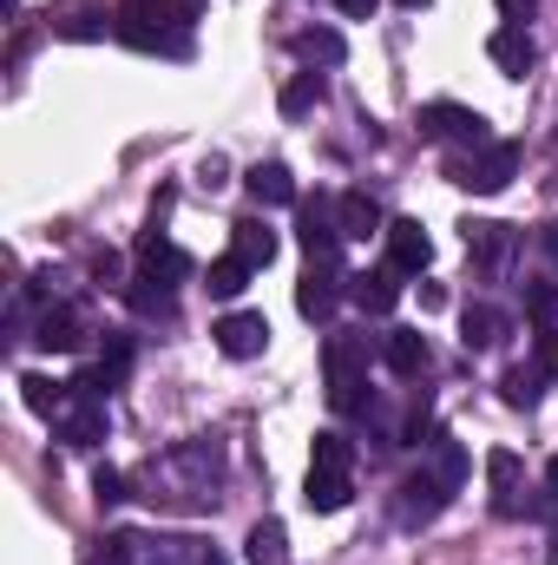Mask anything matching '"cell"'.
<instances>
[{"label":"cell","mask_w":558,"mask_h":565,"mask_svg":"<svg viewBox=\"0 0 558 565\" xmlns=\"http://www.w3.org/2000/svg\"><path fill=\"white\" fill-rule=\"evenodd\" d=\"M415 126H420V139H447V145H466V151L493 145L486 113H473V106H460V99H433V106H420Z\"/></svg>","instance_id":"cell-4"},{"label":"cell","mask_w":558,"mask_h":565,"mask_svg":"<svg viewBox=\"0 0 558 565\" xmlns=\"http://www.w3.org/2000/svg\"><path fill=\"white\" fill-rule=\"evenodd\" d=\"M20 402L33 408V415H60L66 402H73V382H53V375H20Z\"/></svg>","instance_id":"cell-25"},{"label":"cell","mask_w":558,"mask_h":565,"mask_svg":"<svg viewBox=\"0 0 558 565\" xmlns=\"http://www.w3.org/2000/svg\"><path fill=\"white\" fill-rule=\"evenodd\" d=\"M526 316L533 329H558V282H526Z\"/></svg>","instance_id":"cell-34"},{"label":"cell","mask_w":558,"mask_h":565,"mask_svg":"<svg viewBox=\"0 0 558 565\" xmlns=\"http://www.w3.org/2000/svg\"><path fill=\"white\" fill-rule=\"evenodd\" d=\"M230 257H244L250 270H270L277 264V231L264 217H237L230 224Z\"/></svg>","instance_id":"cell-18"},{"label":"cell","mask_w":558,"mask_h":565,"mask_svg":"<svg viewBox=\"0 0 558 565\" xmlns=\"http://www.w3.org/2000/svg\"><path fill=\"white\" fill-rule=\"evenodd\" d=\"M533 244H539V257L558 270V224H539V231H533Z\"/></svg>","instance_id":"cell-38"},{"label":"cell","mask_w":558,"mask_h":565,"mask_svg":"<svg viewBox=\"0 0 558 565\" xmlns=\"http://www.w3.org/2000/svg\"><path fill=\"white\" fill-rule=\"evenodd\" d=\"M244 184H250V198H257V204H302V198H296V178H289V164H282V158L250 164V171H244Z\"/></svg>","instance_id":"cell-20"},{"label":"cell","mask_w":558,"mask_h":565,"mask_svg":"<svg viewBox=\"0 0 558 565\" xmlns=\"http://www.w3.org/2000/svg\"><path fill=\"white\" fill-rule=\"evenodd\" d=\"M546 493H552V500H558V454H552V460H546Z\"/></svg>","instance_id":"cell-41"},{"label":"cell","mask_w":558,"mask_h":565,"mask_svg":"<svg viewBox=\"0 0 558 565\" xmlns=\"http://www.w3.org/2000/svg\"><path fill=\"white\" fill-rule=\"evenodd\" d=\"M335 224H342V237H348V244H362V237H382V231H388V217H382V204H375L368 191H342V198H335Z\"/></svg>","instance_id":"cell-16"},{"label":"cell","mask_w":558,"mask_h":565,"mask_svg":"<svg viewBox=\"0 0 558 565\" xmlns=\"http://www.w3.org/2000/svg\"><path fill=\"white\" fill-rule=\"evenodd\" d=\"M460 231H466V257H473L486 277H500V270L513 264V250H519V231H513V224H493V217H466Z\"/></svg>","instance_id":"cell-8"},{"label":"cell","mask_w":558,"mask_h":565,"mask_svg":"<svg viewBox=\"0 0 558 565\" xmlns=\"http://www.w3.org/2000/svg\"><path fill=\"white\" fill-rule=\"evenodd\" d=\"M93 493H99V507H119L126 500V473L119 467H93Z\"/></svg>","instance_id":"cell-35"},{"label":"cell","mask_w":558,"mask_h":565,"mask_svg":"<svg viewBox=\"0 0 558 565\" xmlns=\"http://www.w3.org/2000/svg\"><path fill=\"white\" fill-rule=\"evenodd\" d=\"M368 362H375L368 335H355V329H335V335H329V349H322V382H329V408H335V415H368Z\"/></svg>","instance_id":"cell-1"},{"label":"cell","mask_w":558,"mask_h":565,"mask_svg":"<svg viewBox=\"0 0 558 565\" xmlns=\"http://www.w3.org/2000/svg\"><path fill=\"white\" fill-rule=\"evenodd\" d=\"M296 237L309 250V264H342V224H335V198H302L296 204Z\"/></svg>","instance_id":"cell-5"},{"label":"cell","mask_w":558,"mask_h":565,"mask_svg":"<svg viewBox=\"0 0 558 565\" xmlns=\"http://www.w3.org/2000/svg\"><path fill=\"white\" fill-rule=\"evenodd\" d=\"M382 362H388V375L415 382L420 369H427V335H420V329H388V335H382Z\"/></svg>","instance_id":"cell-19"},{"label":"cell","mask_w":558,"mask_h":565,"mask_svg":"<svg viewBox=\"0 0 558 565\" xmlns=\"http://www.w3.org/2000/svg\"><path fill=\"white\" fill-rule=\"evenodd\" d=\"M250 277H257V270H250L244 257H217V264H211V296H217V302H237V296L250 289Z\"/></svg>","instance_id":"cell-31"},{"label":"cell","mask_w":558,"mask_h":565,"mask_svg":"<svg viewBox=\"0 0 558 565\" xmlns=\"http://www.w3.org/2000/svg\"><path fill=\"white\" fill-rule=\"evenodd\" d=\"M171 467L191 473V480H217V447H211V440H191V447L171 454Z\"/></svg>","instance_id":"cell-33"},{"label":"cell","mask_w":558,"mask_h":565,"mask_svg":"<svg viewBox=\"0 0 558 565\" xmlns=\"http://www.w3.org/2000/svg\"><path fill=\"white\" fill-rule=\"evenodd\" d=\"M546 369L539 362H513L506 375H500V395H506V408H539V395H546Z\"/></svg>","instance_id":"cell-22"},{"label":"cell","mask_w":558,"mask_h":565,"mask_svg":"<svg viewBox=\"0 0 558 565\" xmlns=\"http://www.w3.org/2000/svg\"><path fill=\"white\" fill-rule=\"evenodd\" d=\"M382 244H388V264H395L401 277H427V264H433V237L420 231V217H388Z\"/></svg>","instance_id":"cell-10"},{"label":"cell","mask_w":558,"mask_h":565,"mask_svg":"<svg viewBox=\"0 0 558 565\" xmlns=\"http://www.w3.org/2000/svg\"><path fill=\"white\" fill-rule=\"evenodd\" d=\"M53 33H60V40H106V33H112V13L93 7V0H79V7H66V13L53 20Z\"/></svg>","instance_id":"cell-23"},{"label":"cell","mask_w":558,"mask_h":565,"mask_svg":"<svg viewBox=\"0 0 558 565\" xmlns=\"http://www.w3.org/2000/svg\"><path fill=\"white\" fill-rule=\"evenodd\" d=\"M33 342H40L46 355H73V349L86 342V316H79L73 302H46L40 322H33Z\"/></svg>","instance_id":"cell-11"},{"label":"cell","mask_w":558,"mask_h":565,"mask_svg":"<svg viewBox=\"0 0 558 565\" xmlns=\"http://www.w3.org/2000/svg\"><path fill=\"white\" fill-rule=\"evenodd\" d=\"M447 500H453V487H440V480L420 467L415 480L401 487V520H408V526H427V520H440V513H447Z\"/></svg>","instance_id":"cell-17"},{"label":"cell","mask_w":558,"mask_h":565,"mask_svg":"<svg viewBox=\"0 0 558 565\" xmlns=\"http://www.w3.org/2000/svg\"><path fill=\"white\" fill-rule=\"evenodd\" d=\"M171 289H178V282H164V277H151V270H139L126 296H132V309H139V316H171V309H178V296H171Z\"/></svg>","instance_id":"cell-30"},{"label":"cell","mask_w":558,"mask_h":565,"mask_svg":"<svg viewBox=\"0 0 558 565\" xmlns=\"http://www.w3.org/2000/svg\"><path fill=\"white\" fill-rule=\"evenodd\" d=\"M519 473H526V460H519L513 447H493V454H486V487H493V513H500V520H519V513H526Z\"/></svg>","instance_id":"cell-12"},{"label":"cell","mask_w":558,"mask_h":565,"mask_svg":"<svg viewBox=\"0 0 558 565\" xmlns=\"http://www.w3.org/2000/svg\"><path fill=\"white\" fill-rule=\"evenodd\" d=\"M533 362H539V369L558 382V329H539V342H533Z\"/></svg>","instance_id":"cell-36"},{"label":"cell","mask_w":558,"mask_h":565,"mask_svg":"<svg viewBox=\"0 0 558 565\" xmlns=\"http://www.w3.org/2000/svg\"><path fill=\"white\" fill-rule=\"evenodd\" d=\"M197 565H224V559H217V553H204V559H197Z\"/></svg>","instance_id":"cell-42"},{"label":"cell","mask_w":558,"mask_h":565,"mask_svg":"<svg viewBox=\"0 0 558 565\" xmlns=\"http://www.w3.org/2000/svg\"><path fill=\"white\" fill-rule=\"evenodd\" d=\"M460 329H466V349H493V342H506V316H500L493 302H466Z\"/></svg>","instance_id":"cell-28"},{"label":"cell","mask_w":558,"mask_h":565,"mask_svg":"<svg viewBox=\"0 0 558 565\" xmlns=\"http://www.w3.org/2000/svg\"><path fill=\"white\" fill-rule=\"evenodd\" d=\"M244 559L250 565H289V533H282V520H257V526H250Z\"/></svg>","instance_id":"cell-27"},{"label":"cell","mask_w":558,"mask_h":565,"mask_svg":"<svg viewBox=\"0 0 558 565\" xmlns=\"http://www.w3.org/2000/svg\"><path fill=\"white\" fill-rule=\"evenodd\" d=\"M106 395H79V388H73V402H66V408H60V415H53V440H66V447H79V454H86V447H99V440H106Z\"/></svg>","instance_id":"cell-6"},{"label":"cell","mask_w":558,"mask_h":565,"mask_svg":"<svg viewBox=\"0 0 558 565\" xmlns=\"http://www.w3.org/2000/svg\"><path fill=\"white\" fill-rule=\"evenodd\" d=\"M302 500H309V513H342V507L355 500V480H348V473H322V467H309Z\"/></svg>","instance_id":"cell-21"},{"label":"cell","mask_w":558,"mask_h":565,"mask_svg":"<svg viewBox=\"0 0 558 565\" xmlns=\"http://www.w3.org/2000/svg\"><path fill=\"white\" fill-rule=\"evenodd\" d=\"M112 33H119L132 53L191 60V26H184V20H171L158 0H119V13H112Z\"/></svg>","instance_id":"cell-2"},{"label":"cell","mask_w":558,"mask_h":565,"mask_svg":"<svg viewBox=\"0 0 558 565\" xmlns=\"http://www.w3.org/2000/svg\"><path fill=\"white\" fill-rule=\"evenodd\" d=\"M420 309H447V282H427V277H420Z\"/></svg>","instance_id":"cell-39"},{"label":"cell","mask_w":558,"mask_h":565,"mask_svg":"<svg viewBox=\"0 0 558 565\" xmlns=\"http://www.w3.org/2000/svg\"><path fill=\"white\" fill-rule=\"evenodd\" d=\"M322 93H329V86H322V73H296V79L277 93V113H282V119H302V113H315V106H322Z\"/></svg>","instance_id":"cell-29"},{"label":"cell","mask_w":558,"mask_h":565,"mask_svg":"<svg viewBox=\"0 0 558 565\" xmlns=\"http://www.w3.org/2000/svg\"><path fill=\"white\" fill-rule=\"evenodd\" d=\"M342 296H348L342 264H309V270H302V282H296V309H302L309 322H335Z\"/></svg>","instance_id":"cell-7"},{"label":"cell","mask_w":558,"mask_h":565,"mask_svg":"<svg viewBox=\"0 0 558 565\" xmlns=\"http://www.w3.org/2000/svg\"><path fill=\"white\" fill-rule=\"evenodd\" d=\"M533 13H539V0H500V20H506V26H526Z\"/></svg>","instance_id":"cell-37"},{"label":"cell","mask_w":558,"mask_h":565,"mask_svg":"<svg viewBox=\"0 0 558 565\" xmlns=\"http://www.w3.org/2000/svg\"><path fill=\"white\" fill-rule=\"evenodd\" d=\"M486 60H493L506 79H526V73H533V60H539V46H533V33H526V26H506V20H500V26H493V40H486Z\"/></svg>","instance_id":"cell-15"},{"label":"cell","mask_w":558,"mask_h":565,"mask_svg":"<svg viewBox=\"0 0 558 565\" xmlns=\"http://www.w3.org/2000/svg\"><path fill=\"white\" fill-rule=\"evenodd\" d=\"M447 178L460 184V191H473V198H493V191H506L513 178H519V145L513 139H493V145H480V151H453L447 158Z\"/></svg>","instance_id":"cell-3"},{"label":"cell","mask_w":558,"mask_h":565,"mask_svg":"<svg viewBox=\"0 0 558 565\" xmlns=\"http://www.w3.org/2000/svg\"><path fill=\"white\" fill-rule=\"evenodd\" d=\"M132 362H139V342H132L126 329H106V349H99V362H93L86 375H93V388H99V395H112V388H126V382H132Z\"/></svg>","instance_id":"cell-13"},{"label":"cell","mask_w":558,"mask_h":565,"mask_svg":"<svg viewBox=\"0 0 558 565\" xmlns=\"http://www.w3.org/2000/svg\"><path fill=\"white\" fill-rule=\"evenodd\" d=\"M552 559H558V526H552Z\"/></svg>","instance_id":"cell-43"},{"label":"cell","mask_w":558,"mask_h":565,"mask_svg":"<svg viewBox=\"0 0 558 565\" xmlns=\"http://www.w3.org/2000/svg\"><path fill=\"white\" fill-rule=\"evenodd\" d=\"M348 302H355V309H368V316H388V309L401 302V270H395V264L355 270V277H348Z\"/></svg>","instance_id":"cell-14"},{"label":"cell","mask_w":558,"mask_h":565,"mask_svg":"<svg viewBox=\"0 0 558 565\" xmlns=\"http://www.w3.org/2000/svg\"><path fill=\"white\" fill-rule=\"evenodd\" d=\"M217 349L230 355V362H257L264 349H270V322L257 316V309H230V316H217Z\"/></svg>","instance_id":"cell-9"},{"label":"cell","mask_w":558,"mask_h":565,"mask_svg":"<svg viewBox=\"0 0 558 565\" xmlns=\"http://www.w3.org/2000/svg\"><path fill=\"white\" fill-rule=\"evenodd\" d=\"M335 7H342V13H348V20H368V13H375V7H382V0H335Z\"/></svg>","instance_id":"cell-40"},{"label":"cell","mask_w":558,"mask_h":565,"mask_svg":"<svg viewBox=\"0 0 558 565\" xmlns=\"http://www.w3.org/2000/svg\"><path fill=\"white\" fill-rule=\"evenodd\" d=\"M427 473H433L440 487H453V493H460V480H466V447H460V440H433Z\"/></svg>","instance_id":"cell-32"},{"label":"cell","mask_w":558,"mask_h":565,"mask_svg":"<svg viewBox=\"0 0 558 565\" xmlns=\"http://www.w3.org/2000/svg\"><path fill=\"white\" fill-rule=\"evenodd\" d=\"M289 46H296L302 60H315V66H342V60H348V40H342L335 26H302Z\"/></svg>","instance_id":"cell-24"},{"label":"cell","mask_w":558,"mask_h":565,"mask_svg":"<svg viewBox=\"0 0 558 565\" xmlns=\"http://www.w3.org/2000/svg\"><path fill=\"white\" fill-rule=\"evenodd\" d=\"M309 467H322V473H355V440H348L342 427H322L315 447H309Z\"/></svg>","instance_id":"cell-26"},{"label":"cell","mask_w":558,"mask_h":565,"mask_svg":"<svg viewBox=\"0 0 558 565\" xmlns=\"http://www.w3.org/2000/svg\"><path fill=\"white\" fill-rule=\"evenodd\" d=\"M401 7H427V0H401Z\"/></svg>","instance_id":"cell-44"}]
</instances>
